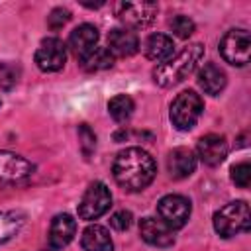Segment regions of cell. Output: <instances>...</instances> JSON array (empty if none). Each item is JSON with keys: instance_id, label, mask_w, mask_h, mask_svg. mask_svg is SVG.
I'll use <instances>...</instances> for the list:
<instances>
[{"instance_id": "12", "label": "cell", "mask_w": 251, "mask_h": 251, "mask_svg": "<svg viewBox=\"0 0 251 251\" xmlns=\"http://www.w3.org/2000/svg\"><path fill=\"white\" fill-rule=\"evenodd\" d=\"M196 151H198V157H200L202 163H206L210 167H216L227 155V141H226L224 135L208 133V135H204V137L198 139Z\"/></svg>"}, {"instance_id": "16", "label": "cell", "mask_w": 251, "mask_h": 251, "mask_svg": "<svg viewBox=\"0 0 251 251\" xmlns=\"http://www.w3.org/2000/svg\"><path fill=\"white\" fill-rule=\"evenodd\" d=\"M137 35L129 29H114L108 35V51L116 57H129L137 51Z\"/></svg>"}, {"instance_id": "27", "label": "cell", "mask_w": 251, "mask_h": 251, "mask_svg": "<svg viewBox=\"0 0 251 251\" xmlns=\"http://www.w3.org/2000/svg\"><path fill=\"white\" fill-rule=\"evenodd\" d=\"M71 20V12L67 8H55L51 10V14L47 16V25L51 29H61L67 22Z\"/></svg>"}, {"instance_id": "19", "label": "cell", "mask_w": 251, "mask_h": 251, "mask_svg": "<svg viewBox=\"0 0 251 251\" xmlns=\"http://www.w3.org/2000/svg\"><path fill=\"white\" fill-rule=\"evenodd\" d=\"M173 39L165 33H153L145 41V55L151 61H167L173 55Z\"/></svg>"}, {"instance_id": "26", "label": "cell", "mask_w": 251, "mask_h": 251, "mask_svg": "<svg viewBox=\"0 0 251 251\" xmlns=\"http://www.w3.org/2000/svg\"><path fill=\"white\" fill-rule=\"evenodd\" d=\"M78 141H80V149H82V153L88 157L92 151H94V147H96V135H94V131L86 126V124H82L80 127H78Z\"/></svg>"}, {"instance_id": "2", "label": "cell", "mask_w": 251, "mask_h": 251, "mask_svg": "<svg viewBox=\"0 0 251 251\" xmlns=\"http://www.w3.org/2000/svg\"><path fill=\"white\" fill-rule=\"evenodd\" d=\"M202 55H204L202 43H192V45L184 47L178 55L169 57L167 61L159 63L155 67V71H153L155 84L167 88V86H173V84L182 82L196 69V65L200 63Z\"/></svg>"}, {"instance_id": "17", "label": "cell", "mask_w": 251, "mask_h": 251, "mask_svg": "<svg viewBox=\"0 0 251 251\" xmlns=\"http://www.w3.org/2000/svg\"><path fill=\"white\" fill-rule=\"evenodd\" d=\"M226 73L216 65V63H208L200 69L198 73V84L202 86V90L206 94H220L224 88H226Z\"/></svg>"}, {"instance_id": "15", "label": "cell", "mask_w": 251, "mask_h": 251, "mask_svg": "<svg viewBox=\"0 0 251 251\" xmlns=\"http://www.w3.org/2000/svg\"><path fill=\"white\" fill-rule=\"evenodd\" d=\"M196 169V155L186 147H176L167 157V171L173 178H186Z\"/></svg>"}, {"instance_id": "18", "label": "cell", "mask_w": 251, "mask_h": 251, "mask_svg": "<svg viewBox=\"0 0 251 251\" xmlns=\"http://www.w3.org/2000/svg\"><path fill=\"white\" fill-rule=\"evenodd\" d=\"M80 245L84 251H112L114 249V243H112V237L108 233L106 227L102 226H88L84 231H82V237H80Z\"/></svg>"}, {"instance_id": "11", "label": "cell", "mask_w": 251, "mask_h": 251, "mask_svg": "<svg viewBox=\"0 0 251 251\" xmlns=\"http://www.w3.org/2000/svg\"><path fill=\"white\" fill-rule=\"evenodd\" d=\"M139 233L143 241H147L153 247H171L175 243V233L173 229L157 218H143L139 224Z\"/></svg>"}, {"instance_id": "3", "label": "cell", "mask_w": 251, "mask_h": 251, "mask_svg": "<svg viewBox=\"0 0 251 251\" xmlns=\"http://www.w3.org/2000/svg\"><path fill=\"white\" fill-rule=\"evenodd\" d=\"M249 224H251V212L247 202L243 200L229 202L214 214V229L222 237H233L237 233H243L249 229Z\"/></svg>"}, {"instance_id": "21", "label": "cell", "mask_w": 251, "mask_h": 251, "mask_svg": "<svg viewBox=\"0 0 251 251\" xmlns=\"http://www.w3.org/2000/svg\"><path fill=\"white\" fill-rule=\"evenodd\" d=\"M133 110H135V104L127 94H118L108 102V112L116 122H127Z\"/></svg>"}, {"instance_id": "13", "label": "cell", "mask_w": 251, "mask_h": 251, "mask_svg": "<svg viewBox=\"0 0 251 251\" xmlns=\"http://www.w3.org/2000/svg\"><path fill=\"white\" fill-rule=\"evenodd\" d=\"M76 233V222L69 214H59L53 218L49 227V245L51 249H63L67 247Z\"/></svg>"}, {"instance_id": "1", "label": "cell", "mask_w": 251, "mask_h": 251, "mask_svg": "<svg viewBox=\"0 0 251 251\" xmlns=\"http://www.w3.org/2000/svg\"><path fill=\"white\" fill-rule=\"evenodd\" d=\"M112 173L116 182L122 188L129 192H137L151 184V180L155 178L157 167L153 157L147 151H143L141 147H127L118 153Z\"/></svg>"}, {"instance_id": "6", "label": "cell", "mask_w": 251, "mask_h": 251, "mask_svg": "<svg viewBox=\"0 0 251 251\" xmlns=\"http://www.w3.org/2000/svg\"><path fill=\"white\" fill-rule=\"evenodd\" d=\"M112 204V194L104 182H92L86 192L82 194V200L78 204V216L82 220H98L102 214L108 212Z\"/></svg>"}, {"instance_id": "14", "label": "cell", "mask_w": 251, "mask_h": 251, "mask_svg": "<svg viewBox=\"0 0 251 251\" xmlns=\"http://www.w3.org/2000/svg\"><path fill=\"white\" fill-rule=\"evenodd\" d=\"M96 43H98V29L90 24H82L75 27L69 35V47L78 59H84L92 49H96Z\"/></svg>"}, {"instance_id": "5", "label": "cell", "mask_w": 251, "mask_h": 251, "mask_svg": "<svg viewBox=\"0 0 251 251\" xmlns=\"http://www.w3.org/2000/svg\"><path fill=\"white\" fill-rule=\"evenodd\" d=\"M222 57L235 67H243L249 63L251 53V39L245 29H229L220 41Z\"/></svg>"}, {"instance_id": "20", "label": "cell", "mask_w": 251, "mask_h": 251, "mask_svg": "<svg viewBox=\"0 0 251 251\" xmlns=\"http://www.w3.org/2000/svg\"><path fill=\"white\" fill-rule=\"evenodd\" d=\"M82 61V67L84 71L88 73H98V71H106L114 65V55L108 51V47H96L92 49Z\"/></svg>"}, {"instance_id": "28", "label": "cell", "mask_w": 251, "mask_h": 251, "mask_svg": "<svg viewBox=\"0 0 251 251\" xmlns=\"http://www.w3.org/2000/svg\"><path fill=\"white\" fill-rule=\"evenodd\" d=\"M131 220H133L131 212H127V210H120V212H116V214L110 218V226H112L114 229H118V231H126V229H129Z\"/></svg>"}, {"instance_id": "9", "label": "cell", "mask_w": 251, "mask_h": 251, "mask_svg": "<svg viewBox=\"0 0 251 251\" xmlns=\"http://www.w3.org/2000/svg\"><path fill=\"white\" fill-rule=\"evenodd\" d=\"M67 61V47L59 37H45L37 51H35V63L45 73H55L63 69Z\"/></svg>"}, {"instance_id": "7", "label": "cell", "mask_w": 251, "mask_h": 251, "mask_svg": "<svg viewBox=\"0 0 251 251\" xmlns=\"http://www.w3.org/2000/svg\"><path fill=\"white\" fill-rule=\"evenodd\" d=\"M190 202L180 194H167L157 204L159 220H163L171 229L182 227L190 218Z\"/></svg>"}, {"instance_id": "23", "label": "cell", "mask_w": 251, "mask_h": 251, "mask_svg": "<svg viewBox=\"0 0 251 251\" xmlns=\"http://www.w3.org/2000/svg\"><path fill=\"white\" fill-rule=\"evenodd\" d=\"M171 29H173V33L176 35V37H180V39H186V37H190L192 35V31H194V22L188 18V16H184V14H178V16H175L173 20H171Z\"/></svg>"}, {"instance_id": "25", "label": "cell", "mask_w": 251, "mask_h": 251, "mask_svg": "<svg viewBox=\"0 0 251 251\" xmlns=\"http://www.w3.org/2000/svg\"><path fill=\"white\" fill-rule=\"evenodd\" d=\"M231 180L239 188H247L251 182V165L249 163H237L231 167Z\"/></svg>"}, {"instance_id": "8", "label": "cell", "mask_w": 251, "mask_h": 251, "mask_svg": "<svg viewBox=\"0 0 251 251\" xmlns=\"http://www.w3.org/2000/svg\"><path fill=\"white\" fill-rule=\"evenodd\" d=\"M33 171H35V167L27 159H24L16 153L0 151V188L25 180L27 176L33 175Z\"/></svg>"}, {"instance_id": "4", "label": "cell", "mask_w": 251, "mask_h": 251, "mask_svg": "<svg viewBox=\"0 0 251 251\" xmlns=\"http://www.w3.org/2000/svg\"><path fill=\"white\" fill-rule=\"evenodd\" d=\"M202 110H204L202 98L194 90H184L171 104V122L178 129H190L198 122Z\"/></svg>"}, {"instance_id": "24", "label": "cell", "mask_w": 251, "mask_h": 251, "mask_svg": "<svg viewBox=\"0 0 251 251\" xmlns=\"http://www.w3.org/2000/svg\"><path fill=\"white\" fill-rule=\"evenodd\" d=\"M18 76H20V69L14 63L0 65V88H4V90L14 88L18 82Z\"/></svg>"}, {"instance_id": "10", "label": "cell", "mask_w": 251, "mask_h": 251, "mask_svg": "<svg viewBox=\"0 0 251 251\" xmlns=\"http://www.w3.org/2000/svg\"><path fill=\"white\" fill-rule=\"evenodd\" d=\"M118 18L129 27H147L157 16L155 2H120L116 8Z\"/></svg>"}, {"instance_id": "22", "label": "cell", "mask_w": 251, "mask_h": 251, "mask_svg": "<svg viewBox=\"0 0 251 251\" xmlns=\"http://www.w3.org/2000/svg\"><path fill=\"white\" fill-rule=\"evenodd\" d=\"M24 226V216L18 212H0V243L10 241Z\"/></svg>"}]
</instances>
